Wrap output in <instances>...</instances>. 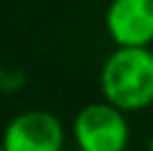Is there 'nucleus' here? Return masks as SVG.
<instances>
[{"instance_id":"1","label":"nucleus","mask_w":153,"mask_h":151,"mask_svg":"<svg viewBox=\"0 0 153 151\" xmlns=\"http://www.w3.org/2000/svg\"><path fill=\"white\" fill-rule=\"evenodd\" d=\"M100 91L120 111H142L153 105L151 47H115L100 69Z\"/></svg>"},{"instance_id":"2","label":"nucleus","mask_w":153,"mask_h":151,"mask_svg":"<svg viewBox=\"0 0 153 151\" xmlns=\"http://www.w3.org/2000/svg\"><path fill=\"white\" fill-rule=\"evenodd\" d=\"M71 133L80 151H126L131 127L124 111L102 100L89 102L76 113Z\"/></svg>"},{"instance_id":"3","label":"nucleus","mask_w":153,"mask_h":151,"mask_svg":"<svg viewBox=\"0 0 153 151\" xmlns=\"http://www.w3.org/2000/svg\"><path fill=\"white\" fill-rule=\"evenodd\" d=\"M4 151H65V127L45 109H29L7 122L2 131Z\"/></svg>"},{"instance_id":"4","label":"nucleus","mask_w":153,"mask_h":151,"mask_svg":"<svg viewBox=\"0 0 153 151\" xmlns=\"http://www.w3.org/2000/svg\"><path fill=\"white\" fill-rule=\"evenodd\" d=\"M104 29L115 47H153V0H111Z\"/></svg>"},{"instance_id":"5","label":"nucleus","mask_w":153,"mask_h":151,"mask_svg":"<svg viewBox=\"0 0 153 151\" xmlns=\"http://www.w3.org/2000/svg\"><path fill=\"white\" fill-rule=\"evenodd\" d=\"M0 151H4V147H2V142H0Z\"/></svg>"},{"instance_id":"6","label":"nucleus","mask_w":153,"mask_h":151,"mask_svg":"<svg viewBox=\"0 0 153 151\" xmlns=\"http://www.w3.org/2000/svg\"><path fill=\"white\" fill-rule=\"evenodd\" d=\"M73 151H80V149H73Z\"/></svg>"},{"instance_id":"7","label":"nucleus","mask_w":153,"mask_h":151,"mask_svg":"<svg viewBox=\"0 0 153 151\" xmlns=\"http://www.w3.org/2000/svg\"><path fill=\"white\" fill-rule=\"evenodd\" d=\"M151 51H153V47H151Z\"/></svg>"},{"instance_id":"8","label":"nucleus","mask_w":153,"mask_h":151,"mask_svg":"<svg viewBox=\"0 0 153 151\" xmlns=\"http://www.w3.org/2000/svg\"><path fill=\"white\" fill-rule=\"evenodd\" d=\"M126 151H129V149H126Z\"/></svg>"}]
</instances>
